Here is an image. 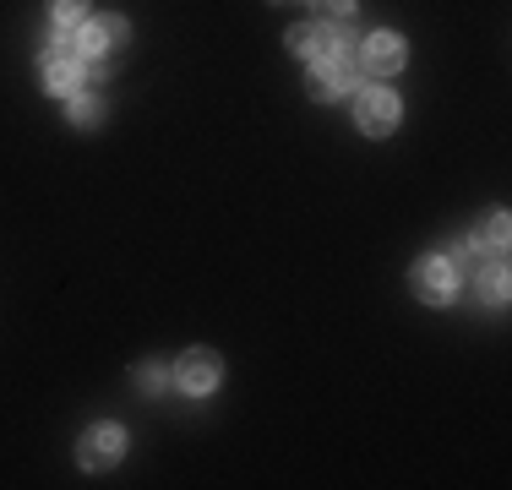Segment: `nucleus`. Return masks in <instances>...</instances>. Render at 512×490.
Masks as SVG:
<instances>
[{
    "mask_svg": "<svg viewBox=\"0 0 512 490\" xmlns=\"http://www.w3.org/2000/svg\"><path fill=\"white\" fill-rule=\"evenodd\" d=\"M39 77L50 93H77L82 88V55L66 33H50V44H44V55H39Z\"/></svg>",
    "mask_w": 512,
    "mask_h": 490,
    "instance_id": "obj_1",
    "label": "nucleus"
},
{
    "mask_svg": "<svg viewBox=\"0 0 512 490\" xmlns=\"http://www.w3.org/2000/svg\"><path fill=\"white\" fill-rule=\"evenodd\" d=\"M126 39H131V22L115 17V11H104V17H88V22H82L71 44H77L82 60H104V55H115Z\"/></svg>",
    "mask_w": 512,
    "mask_h": 490,
    "instance_id": "obj_2",
    "label": "nucleus"
},
{
    "mask_svg": "<svg viewBox=\"0 0 512 490\" xmlns=\"http://www.w3.org/2000/svg\"><path fill=\"white\" fill-rule=\"evenodd\" d=\"M306 88H311V98H322V104H327V98H338V93H349V88H355V60H349L344 49H333V55H316Z\"/></svg>",
    "mask_w": 512,
    "mask_h": 490,
    "instance_id": "obj_3",
    "label": "nucleus"
},
{
    "mask_svg": "<svg viewBox=\"0 0 512 490\" xmlns=\"http://www.w3.org/2000/svg\"><path fill=\"white\" fill-rule=\"evenodd\" d=\"M409 284H414V294H420L425 305H447V300H453V289H458V273H453L447 256H420L414 273H409Z\"/></svg>",
    "mask_w": 512,
    "mask_h": 490,
    "instance_id": "obj_4",
    "label": "nucleus"
},
{
    "mask_svg": "<svg viewBox=\"0 0 512 490\" xmlns=\"http://www.w3.org/2000/svg\"><path fill=\"white\" fill-rule=\"evenodd\" d=\"M120 452H126V431L120 425H88V436L77 441V463L82 469H115Z\"/></svg>",
    "mask_w": 512,
    "mask_h": 490,
    "instance_id": "obj_5",
    "label": "nucleus"
},
{
    "mask_svg": "<svg viewBox=\"0 0 512 490\" xmlns=\"http://www.w3.org/2000/svg\"><path fill=\"white\" fill-rule=\"evenodd\" d=\"M398 115H404V109H398V98L387 88H365L355 98V120H360L365 137H387V131L398 126Z\"/></svg>",
    "mask_w": 512,
    "mask_h": 490,
    "instance_id": "obj_6",
    "label": "nucleus"
},
{
    "mask_svg": "<svg viewBox=\"0 0 512 490\" xmlns=\"http://www.w3.org/2000/svg\"><path fill=\"white\" fill-rule=\"evenodd\" d=\"M404 60H409V49H404L398 33H371V39L360 44V66L371 71V77H398Z\"/></svg>",
    "mask_w": 512,
    "mask_h": 490,
    "instance_id": "obj_7",
    "label": "nucleus"
},
{
    "mask_svg": "<svg viewBox=\"0 0 512 490\" xmlns=\"http://www.w3.org/2000/svg\"><path fill=\"white\" fill-rule=\"evenodd\" d=\"M218 376H224V365H218V354H213V349H191L186 360L175 365V382H180V392H191V398L213 392V387H218Z\"/></svg>",
    "mask_w": 512,
    "mask_h": 490,
    "instance_id": "obj_8",
    "label": "nucleus"
},
{
    "mask_svg": "<svg viewBox=\"0 0 512 490\" xmlns=\"http://www.w3.org/2000/svg\"><path fill=\"white\" fill-rule=\"evenodd\" d=\"M289 49H295L300 60H316V55H333L338 39H333V22H300V28H289Z\"/></svg>",
    "mask_w": 512,
    "mask_h": 490,
    "instance_id": "obj_9",
    "label": "nucleus"
},
{
    "mask_svg": "<svg viewBox=\"0 0 512 490\" xmlns=\"http://www.w3.org/2000/svg\"><path fill=\"white\" fill-rule=\"evenodd\" d=\"M480 294H485V305H507V267H502V256H496V262H485Z\"/></svg>",
    "mask_w": 512,
    "mask_h": 490,
    "instance_id": "obj_10",
    "label": "nucleus"
},
{
    "mask_svg": "<svg viewBox=\"0 0 512 490\" xmlns=\"http://www.w3.org/2000/svg\"><path fill=\"white\" fill-rule=\"evenodd\" d=\"M104 120V104L93 93H71V126H82V131H93Z\"/></svg>",
    "mask_w": 512,
    "mask_h": 490,
    "instance_id": "obj_11",
    "label": "nucleus"
},
{
    "mask_svg": "<svg viewBox=\"0 0 512 490\" xmlns=\"http://www.w3.org/2000/svg\"><path fill=\"white\" fill-rule=\"evenodd\" d=\"M50 17H55V28H82L88 22V0H50Z\"/></svg>",
    "mask_w": 512,
    "mask_h": 490,
    "instance_id": "obj_12",
    "label": "nucleus"
},
{
    "mask_svg": "<svg viewBox=\"0 0 512 490\" xmlns=\"http://www.w3.org/2000/svg\"><path fill=\"white\" fill-rule=\"evenodd\" d=\"M474 251H480V240H469V235H458V240H453V251H447L453 273H463V267H480V262H474Z\"/></svg>",
    "mask_w": 512,
    "mask_h": 490,
    "instance_id": "obj_13",
    "label": "nucleus"
},
{
    "mask_svg": "<svg viewBox=\"0 0 512 490\" xmlns=\"http://www.w3.org/2000/svg\"><path fill=\"white\" fill-rule=\"evenodd\" d=\"M137 387H142V392H164V387H169V371H164L158 360L137 365Z\"/></svg>",
    "mask_w": 512,
    "mask_h": 490,
    "instance_id": "obj_14",
    "label": "nucleus"
},
{
    "mask_svg": "<svg viewBox=\"0 0 512 490\" xmlns=\"http://www.w3.org/2000/svg\"><path fill=\"white\" fill-rule=\"evenodd\" d=\"M485 245H491V256L507 251V213H491V218H485Z\"/></svg>",
    "mask_w": 512,
    "mask_h": 490,
    "instance_id": "obj_15",
    "label": "nucleus"
},
{
    "mask_svg": "<svg viewBox=\"0 0 512 490\" xmlns=\"http://www.w3.org/2000/svg\"><path fill=\"white\" fill-rule=\"evenodd\" d=\"M322 22H355V0H316Z\"/></svg>",
    "mask_w": 512,
    "mask_h": 490,
    "instance_id": "obj_16",
    "label": "nucleus"
}]
</instances>
